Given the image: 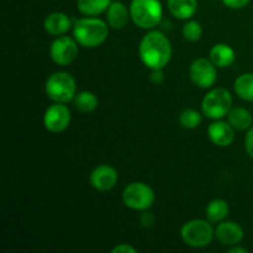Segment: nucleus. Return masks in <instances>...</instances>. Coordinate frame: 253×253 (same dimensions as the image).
Wrapping results in <instances>:
<instances>
[{"mask_svg": "<svg viewBox=\"0 0 253 253\" xmlns=\"http://www.w3.org/2000/svg\"><path fill=\"white\" fill-rule=\"evenodd\" d=\"M72 114L68 106L62 103H54L46 109L43 114V125L52 133H61L69 127Z\"/></svg>", "mask_w": 253, "mask_h": 253, "instance_id": "10", "label": "nucleus"}, {"mask_svg": "<svg viewBox=\"0 0 253 253\" xmlns=\"http://www.w3.org/2000/svg\"><path fill=\"white\" fill-rule=\"evenodd\" d=\"M232 103V95L227 89L212 88L203 98V115L210 120H221L231 110Z\"/></svg>", "mask_w": 253, "mask_h": 253, "instance_id": "6", "label": "nucleus"}, {"mask_svg": "<svg viewBox=\"0 0 253 253\" xmlns=\"http://www.w3.org/2000/svg\"><path fill=\"white\" fill-rule=\"evenodd\" d=\"M244 229L234 221L224 220V221L219 222L215 229V237L224 246L231 247L235 245H240V242L244 240Z\"/></svg>", "mask_w": 253, "mask_h": 253, "instance_id": "13", "label": "nucleus"}, {"mask_svg": "<svg viewBox=\"0 0 253 253\" xmlns=\"http://www.w3.org/2000/svg\"><path fill=\"white\" fill-rule=\"evenodd\" d=\"M170 14L178 20H189L198 9V0H167Z\"/></svg>", "mask_w": 253, "mask_h": 253, "instance_id": "17", "label": "nucleus"}, {"mask_svg": "<svg viewBox=\"0 0 253 253\" xmlns=\"http://www.w3.org/2000/svg\"><path fill=\"white\" fill-rule=\"evenodd\" d=\"M150 82L155 85H161L165 82V73L163 69H151Z\"/></svg>", "mask_w": 253, "mask_h": 253, "instance_id": "25", "label": "nucleus"}, {"mask_svg": "<svg viewBox=\"0 0 253 253\" xmlns=\"http://www.w3.org/2000/svg\"><path fill=\"white\" fill-rule=\"evenodd\" d=\"M230 253H247L249 250L245 249V247H240L239 245H235V246H231L229 249Z\"/></svg>", "mask_w": 253, "mask_h": 253, "instance_id": "30", "label": "nucleus"}, {"mask_svg": "<svg viewBox=\"0 0 253 253\" xmlns=\"http://www.w3.org/2000/svg\"><path fill=\"white\" fill-rule=\"evenodd\" d=\"M189 78L198 88H211L216 83L217 67L210 59L197 58L189 67Z\"/></svg>", "mask_w": 253, "mask_h": 253, "instance_id": "9", "label": "nucleus"}, {"mask_svg": "<svg viewBox=\"0 0 253 253\" xmlns=\"http://www.w3.org/2000/svg\"><path fill=\"white\" fill-rule=\"evenodd\" d=\"M227 121L235 130L245 131L249 130L252 126L253 115L247 109L242 108V106H236V108H231V110L229 111Z\"/></svg>", "mask_w": 253, "mask_h": 253, "instance_id": "18", "label": "nucleus"}, {"mask_svg": "<svg viewBox=\"0 0 253 253\" xmlns=\"http://www.w3.org/2000/svg\"><path fill=\"white\" fill-rule=\"evenodd\" d=\"M209 59L217 68H227L236 59L234 48L227 43H216L211 47Z\"/></svg>", "mask_w": 253, "mask_h": 253, "instance_id": "16", "label": "nucleus"}, {"mask_svg": "<svg viewBox=\"0 0 253 253\" xmlns=\"http://www.w3.org/2000/svg\"><path fill=\"white\" fill-rule=\"evenodd\" d=\"M44 91L53 103L67 104L76 96L77 82L74 77L67 72H54L47 78Z\"/></svg>", "mask_w": 253, "mask_h": 253, "instance_id": "4", "label": "nucleus"}, {"mask_svg": "<svg viewBox=\"0 0 253 253\" xmlns=\"http://www.w3.org/2000/svg\"><path fill=\"white\" fill-rule=\"evenodd\" d=\"M250 1H251V0H222L224 5H226V6L230 7V9H235V10L242 9V7L247 6Z\"/></svg>", "mask_w": 253, "mask_h": 253, "instance_id": "27", "label": "nucleus"}, {"mask_svg": "<svg viewBox=\"0 0 253 253\" xmlns=\"http://www.w3.org/2000/svg\"><path fill=\"white\" fill-rule=\"evenodd\" d=\"M90 184L98 192H108L113 189L119 180V173L113 166L100 165L90 173Z\"/></svg>", "mask_w": 253, "mask_h": 253, "instance_id": "11", "label": "nucleus"}, {"mask_svg": "<svg viewBox=\"0 0 253 253\" xmlns=\"http://www.w3.org/2000/svg\"><path fill=\"white\" fill-rule=\"evenodd\" d=\"M245 150L247 155L253 158V127H250L245 137Z\"/></svg>", "mask_w": 253, "mask_h": 253, "instance_id": "26", "label": "nucleus"}, {"mask_svg": "<svg viewBox=\"0 0 253 253\" xmlns=\"http://www.w3.org/2000/svg\"><path fill=\"white\" fill-rule=\"evenodd\" d=\"M123 202L128 209L146 211L155 204L156 194L146 183L132 182L123 190Z\"/></svg>", "mask_w": 253, "mask_h": 253, "instance_id": "7", "label": "nucleus"}, {"mask_svg": "<svg viewBox=\"0 0 253 253\" xmlns=\"http://www.w3.org/2000/svg\"><path fill=\"white\" fill-rule=\"evenodd\" d=\"M229 203L224 199H220V198L211 200V202L208 204L207 209H205L207 219L209 220L210 222H214V224H219V222L226 220V217L229 216Z\"/></svg>", "mask_w": 253, "mask_h": 253, "instance_id": "19", "label": "nucleus"}, {"mask_svg": "<svg viewBox=\"0 0 253 253\" xmlns=\"http://www.w3.org/2000/svg\"><path fill=\"white\" fill-rule=\"evenodd\" d=\"M109 25L95 16L82 17L74 21L73 37L79 46L95 48L101 46L109 37Z\"/></svg>", "mask_w": 253, "mask_h": 253, "instance_id": "2", "label": "nucleus"}, {"mask_svg": "<svg viewBox=\"0 0 253 253\" xmlns=\"http://www.w3.org/2000/svg\"><path fill=\"white\" fill-rule=\"evenodd\" d=\"M73 103L76 108L82 113H91L98 108V96L89 90H82L76 94L73 99Z\"/></svg>", "mask_w": 253, "mask_h": 253, "instance_id": "22", "label": "nucleus"}, {"mask_svg": "<svg viewBox=\"0 0 253 253\" xmlns=\"http://www.w3.org/2000/svg\"><path fill=\"white\" fill-rule=\"evenodd\" d=\"M106 22L111 29L121 30L127 25L130 16V9H127L124 2L111 1L105 11Z\"/></svg>", "mask_w": 253, "mask_h": 253, "instance_id": "15", "label": "nucleus"}, {"mask_svg": "<svg viewBox=\"0 0 253 253\" xmlns=\"http://www.w3.org/2000/svg\"><path fill=\"white\" fill-rule=\"evenodd\" d=\"M172 44L168 37L158 30H151L138 44V56L150 69H163L172 58Z\"/></svg>", "mask_w": 253, "mask_h": 253, "instance_id": "1", "label": "nucleus"}, {"mask_svg": "<svg viewBox=\"0 0 253 253\" xmlns=\"http://www.w3.org/2000/svg\"><path fill=\"white\" fill-rule=\"evenodd\" d=\"M180 237L187 246L193 249H203L212 242L215 230L212 229L209 220L194 219L183 225L180 229Z\"/></svg>", "mask_w": 253, "mask_h": 253, "instance_id": "5", "label": "nucleus"}, {"mask_svg": "<svg viewBox=\"0 0 253 253\" xmlns=\"http://www.w3.org/2000/svg\"><path fill=\"white\" fill-rule=\"evenodd\" d=\"M78 42L74 37L57 36L49 46V56L52 61L59 66H68L78 57Z\"/></svg>", "mask_w": 253, "mask_h": 253, "instance_id": "8", "label": "nucleus"}, {"mask_svg": "<svg viewBox=\"0 0 253 253\" xmlns=\"http://www.w3.org/2000/svg\"><path fill=\"white\" fill-rule=\"evenodd\" d=\"M140 222L143 227H152L156 222V217L151 212L145 211L140 216Z\"/></svg>", "mask_w": 253, "mask_h": 253, "instance_id": "28", "label": "nucleus"}, {"mask_svg": "<svg viewBox=\"0 0 253 253\" xmlns=\"http://www.w3.org/2000/svg\"><path fill=\"white\" fill-rule=\"evenodd\" d=\"M113 253H136V249L128 244H120L111 250Z\"/></svg>", "mask_w": 253, "mask_h": 253, "instance_id": "29", "label": "nucleus"}, {"mask_svg": "<svg viewBox=\"0 0 253 253\" xmlns=\"http://www.w3.org/2000/svg\"><path fill=\"white\" fill-rule=\"evenodd\" d=\"M111 0H77V7L85 16H98L106 11Z\"/></svg>", "mask_w": 253, "mask_h": 253, "instance_id": "20", "label": "nucleus"}, {"mask_svg": "<svg viewBox=\"0 0 253 253\" xmlns=\"http://www.w3.org/2000/svg\"><path fill=\"white\" fill-rule=\"evenodd\" d=\"M235 93L246 101H253V73H244L234 83Z\"/></svg>", "mask_w": 253, "mask_h": 253, "instance_id": "21", "label": "nucleus"}, {"mask_svg": "<svg viewBox=\"0 0 253 253\" xmlns=\"http://www.w3.org/2000/svg\"><path fill=\"white\" fill-rule=\"evenodd\" d=\"M131 20L143 30H153L162 22L163 7L160 0H132L128 6Z\"/></svg>", "mask_w": 253, "mask_h": 253, "instance_id": "3", "label": "nucleus"}, {"mask_svg": "<svg viewBox=\"0 0 253 253\" xmlns=\"http://www.w3.org/2000/svg\"><path fill=\"white\" fill-rule=\"evenodd\" d=\"M208 136L217 147H227L235 140V128L229 121L214 120L208 127Z\"/></svg>", "mask_w": 253, "mask_h": 253, "instance_id": "12", "label": "nucleus"}, {"mask_svg": "<svg viewBox=\"0 0 253 253\" xmlns=\"http://www.w3.org/2000/svg\"><path fill=\"white\" fill-rule=\"evenodd\" d=\"M182 35L187 41L197 42L203 36V26L199 21L195 20H188L182 29Z\"/></svg>", "mask_w": 253, "mask_h": 253, "instance_id": "24", "label": "nucleus"}, {"mask_svg": "<svg viewBox=\"0 0 253 253\" xmlns=\"http://www.w3.org/2000/svg\"><path fill=\"white\" fill-rule=\"evenodd\" d=\"M43 27L47 34L52 36H63L73 27V24L66 12L56 11L47 15L43 21Z\"/></svg>", "mask_w": 253, "mask_h": 253, "instance_id": "14", "label": "nucleus"}, {"mask_svg": "<svg viewBox=\"0 0 253 253\" xmlns=\"http://www.w3.org/2000/svg\"><path fill=\"white\" fill-rule=\"evenodd\" d=\"M203 115L195 109H184L179 115V124L187 130L197 128L202 124Z\"/></svg>", "mask_w": 253, "mask_h": 253, "instance_id": "23", "label": "nucleus"}]
</instances>
